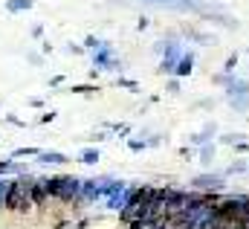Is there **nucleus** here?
I'll return each instance as SVG.
<instances>
[{"label":"nucleus","instance_id":"22","mask_svg":"<svg viewBox=\"0 0 249 229\" xmlns=\"http://www.w3.org/2000/svg\"><path fill=\"white\" fill-rule=\"evenodd\" d=\"M127 148H130V151H142V148H148V142H145V139H130Z\"/></svg>","mask_w":249,"mask_h":229},{"label":"nucleus","instance_id":"6","mask_svg":"<svg viewBox=\"0 0 249 229\" xmlns=\"http://www.w3.org/2000/svg\"><path fill=\"white\" fill-rule=\"evenodd\" d=\"M38 163H44V166H64V163H70V157L61 154V151H41Z\"/></svg>","mask_w":249,"mask_h":229},{"label":"nucleus","instance_id":"16","mask_svg":"<svg viewBox=\"0 0 249 229\" xmlns=\"http://www.w3.org/2000/svg\"><path fill=\"white\" fill-rule=\"evenodd\" d=\"M70 90H72V93H78V96H90V93H96L99 87H93V84H72Z\"/></svg>","mask_w":249,"mask_h":229},{"label":"nucleus","instance_id":"18","mask_svg":"<svg viewBox=\"0 0 249 229\" xmlns=\"http://www.w3.org/2000/svg\"><path fill=\"white\" fill-rule=\"evenodd\" d=\"M235 67H238V53H232V56L226 58V64H223V73H226V76H232V73H235Z\"/></svg>","mask_w":249,"mask_h":229},{"label":"nucleus","instance_id":"9","mask_svg":"<svg viewBox=\"0 0 249 229\" xmlns=\"http://www.w3.org/2000/svg\"><path fill=\"white\" fill-rule=\"evenodd\" d=\"M50 200V183H47V177H41V180H35V206H44Z\"/></svg>","mask_w":249,"mask_h":229},{"label":"nucleus","instance_id":"23","mask_svg":"<svg viewBox=\"0 0 249 229\" xmlns=\"http://www.w3.org/2000/svg\"><path fill=\"white\" fill-rule=\"evenodd\" d=\"M165 90H168V93H180V84H177V78H171V81L165 84Z\"/></svg>","mask_w":249,"mask_h":229},{"label":"nucleus","instance_id":"3","mask_svg":"<svg viewBox=\"0 0 249 229\" xmlns=\"http://www.w3.org/2000/svg\"><path fill=\"white\" fill-rule=\"evenodd\" d=\"M191 189L194 191H206V194H223L226 180H223V174H197L191 180Z\"/></svg>","mask_w":249,"mask_h":229},{"label":"nucleus","instance_id":"24","mask_svg":"<svg viewBox=\"0 0 249 229\" xmlns=\"http://www.w3.org/2000/svg\"><path fill=\"white\" fill-rule=\"evenodd\" d=\"M235 151H238V154H247V151H249V142H247V139H244V142H238V145H235Z\"/></svg>","mask_w":249,"mask_h":229},{"label":"nucleus","instance_id":"17","mask_svg":"<svg viewBox=\"0 0 249 229\" xmlns=\"http://www.w3.org/2000/svg\"><path fill=\"white\" fill-rule=\"evenodd\" d=\"M102 47H105V41H99L96 35H87V41H84V50H93V53H96V50H102Z\"/></svg>","mask_w":249,"mask_h":229},{"label":"nucleus","instance_id":"8","mask_svg":"<svg viewBox=\"0 0 249 229\" xmlns=\"http://www.w3.org/2000/svg\"><path fill=\"white\" fill-rule=\"evenodd\" d=\"M142 3H157V6H171V9H180V12H186V9H200L194 0H142Z\"/></svg>","mask_w":249,"mask_h":229},{"label":"nucleus","instance_id":"28","mask_svg":"<svg viewBox=\"0 0 249 229\" xmlns=\"http://www.w3.org/2000/svg\"><path fill=\"white\" fill-rule=\"evenodd\" d=\"M116 134H122V136L124 134H130V125H116Z\"/></svg>","mask_w":249,"mask_h":229},{"label":"nucleus","instance_id":"13","mask_svg":"<svg viewBox=\"0 0 249 229\" xmlns=\"http://www.w3.org/2000/svg\"><path fill=\"white\" fill-rule=\"evenodd\" d=\"M9 191H12V180L0 177V212L6 209V197H9Z\"/></svg>","mask_w":249,"mask_h":229},{"label":"nucleus","instance_id":"26","mask_svg":"<svg viewBox=\"0 0 249 229\" xmlns=\"http://www.w3.org/2000/svg\"><path fill=\"white\" fill-rule=\"evenodd\" d=\"M53 119H55V111H47V114L41 116V122H44V125H47V122H53Z\"/></svg>","mask_w":249,"mask_h":229},{"label":"nucleus","instance_id":"30","mask_svg":"<svg viewBox=\"0 0 249 229\" xmlns=\"http://www.w3.org/2000/svg\"><path fill=\"white\" fill-rule=\"evenodd\" d=\"M29 105H32V108H44V99H38V96H35V99H29Z\"/></svg>","mask_w":249,"mask_h":229},{"label":"nucleus","instance_id":"31","mask_svg":"<svg viewBox=\"0 0 249 229\" xmlns=\"http://www.w3.org/2000/svg\"><path fill=\"white\" fill-rule=\"evenodd\" d=\"M58 84H64V76H55V78L50 81V87H58Z\"/></svg>","mask_w":249,"mask_h":229},{"label":"nucleus","instance_id":"21","mask_svg":"<svg viewBox=\"0 0 249 229\" xmlns=\"http://www.w3.org/2000/svg\"><path fill=\"white\" fill-rule=\"evenodd\" d=\"M116 84H119V87H124V90H139V84H136L133 78H119Z\"/></svg>","mask_w":249,"mask_h":229},{"label":"nucleus","instance_id":"19","mask_svg":"<svg viewBox=\"0 0 249 229\" xmlns=\"http://www.w3.org/2000/svg\"><path fill=\"white\" fill-rule=\"evenodd\" d=\"M229 105L244 114V111H249V96H244V99H229Z\"/></svg>","mask_w":249,"mask_h":229},{"label":"nucleus","instance_id":"2","mask_svg":"<svg viewBox=\"0 0 249 229\" xmlns=\"http://www.w3.org/2000/svg\"><path fill=\"white\" fill-rule=\"evenodd\" d=\"M47 183H50V197H55L58 203H72V206L81 203L84 180H78L72 174H55V177H47Z\"/></svg>","mask_w":249,"mask_h":229},{"label":"nucleus","instance_id":"1","mask_svg":"<svg viewBox=\"0 0 249 229\" xmlns=\"http://www.w3.org/2000/svg\"><path fill=\"white\" fill-rule=\"evenodd\" d=\"M35 206V180L29 174H20L12 180V191L6 197V212H29Z\"/></svg>","mask_w":249,"mask_h":229},{"label":"nucleus","instance_id":"12","mask_svg":"<svg viewBox=\"0 0 249 229\" xmlns=\"http://www.w3.org/2000/svg\"><path fill=\"white\" fill-rule=\"evenodd\" d=\"M99 160H102V157H99V148H84V151H81V163H84V166H96Z\"/></svg>","mask_w":249,"mask_h":229},{"label":"nucleus","instance_id":"29","mask_svg":"<svg viewBox=\"0 0 249 229\" xmlns=\"http://www.w3.org/2000/svg\"><path fill=\"white\" fill-rule=\"evenodd\" d=\"M44 35V26H32V38H41Z\"/></svg>","mask_w":249,"mask_h":229},{"label":"nucleus","instance_id":"27","mask_svg":"<svg viewBox=\"0 0 249 229\" xmlns=\"http://www.w3.org/2000/svg\"><path fill=\"white\" fill-rule=\"evenodd\" d=\"M148 23H151V20H148V18H139V23H136V29H139V32H142V29H148Z\"/></svg>","mask_w":249,"mask_h":229},{"label":"nucleus","instance_id":"4","mask_svg":"<svg viewBox=\"0 0 249 229\" xmlns=\"http://www.w3.org/2000/svg\"><path fill=\"white\" fill-rule=\"evenodd\" d=\"M93 64H96L99 70H122V64L113 58V50H110V44H105L102 50H96V56H93Z\"/></svg>","mask_w":249,"mask_h":229},{"label":"nucleus","instance_id":"11","mask_svg":"<svg viewBox=\"0 0 249 229\" xmlns=\"http://www.w3.org/2000/svg\"><path fill=\"white\" fill-rule=\"evenodd\" d=\"M35 6V0H9L6 3V12L9 15H18V12H29Z\"/></svg>","mask_w":249,"mask_h":229},{"label":"nucleus","instance_id":"20","mask_svg":"<svg viewBox=\"0 0 249 229\" xmlns=\"http://www.w3.org/2000/svg\"><path fill=\"white\" fill-rule=\"evenodd\" d=\"M41 154V148H18V151H12V157H38Z\"/></svg>","mask_w":249,"mask_h":229},{"label":"nucleus","instance_id":"7","mask_svg":"<svg viewBox=\"0 0 249 229\" xmlns=\"http://www.w3.org/2000/svg\"><path fill=\"white\" fill-rule=\"evenodd\" d=\"M226 93H229V99H244V96H249V81L247 78H232Z\"/></svg>","mask_w":249,"mask_h":229},{"label":"nucleus","instance_id":"10","mask_svg":"<svg viewBox=\"0 0 249 229\" xmlns=\"http://www.w3.org/2000/svg\"><path fill=\"white\" fill-rule=\"evenodd\" d=\"M191 70H194V53L188 50L186 56L180 58V64H177V73H174V76H177V78H183V76H191Z\"/></svg>","mask_w":249,"mask_h":229},{"label":"nucleus","instance_id":"14","mask_svg":"<svg viewBox=\"0 0 249 229\" xmlns=\"http://www.w3.org/2000/svg\"><path fill=\"white\" fill-rule=\"evenodd\" d=\"M197 157H200V163H206V166H209V163L214 160V142H209V145H203Z\"/></svg>","mask_w":249,"mask_h":229},{"label":"nucleus","instance_id":"5","mask_svg":"<svg viewBox=\"0 0 249 229\" xmlns=\"http://www.w3.org/2000/svg\"><path fill=\"white\" fill-rule=\"evenodd\" d=\"M214 134H217V125H214V122H209V125H206L200 134H194L188 142H191V145H197V148H203V145H209V142L214 139Z\"/></svg>","mask_w":249,"mask_h":229},{"label":"nucleus","instance_id":"25","mask_svg":"<svg viewBox=\"0 0 249 229\" xmlns=\"http://www.w3.org/2000/svg\"><path fill=\"white\" fill-rule=\"evenodd\" d=\"M67 50H70V53H72V56H81V53H84V47H78V44H70V47H67Z\"/></svg>","mask_w":249,"mask_h":229},{"label":"nucleus","instance_id":"15","mask_svg":"<svg viewBox=\"0 0 249 229\" xmlns=\"http://www.w3.org/2000/svg\"><path fill=\"white\" fill-rule=\"evenodd\" d=\"M249 172V163L247 160H235L229 169H226V174H247Z\"/></svg>","mask_w":249,"mask_h":229}]
</instances>
